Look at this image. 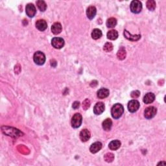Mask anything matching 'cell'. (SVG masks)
Listing matches in <instances>:
<instances>
[{"label": "cell", "instance_id": "obj_1", "mask_svg": "<svg viewBox=\"0 0 166 166\" xmlns=\"http://www.w3.org/2000/svg\"><path fill=\"white\" fill-rule=\"evenodd\" d=\"M123 112H124V108L123 105L119 103L115 104L111 109L112 116L116 119H119V117H122Z\"/></svg>", "mask_w": 166, "mask_h": 166}, {"label": "cell", "instance_id": "obj_2", "mask_svg": "<svg viewBox=\"0 0 166 166\" xmlns=\"http://www.w3.org/2000/svg\"><path fill=\"white\" fill-rule=\"evenodd\" d=\"M34 62L39 66H42L46 62V56L42 51H36L33 56Z\"/></svg>", "mask_w": 166, "mask_h": 166}, {"label": "cell", "instance_id": "obj_3", "mask_svg": "<svg viewBox=\"0 0 166 166\" xmlns=\"http://www.w3.org/2000/svg\"><path fill=\"white\" fill-rule=\"evenodd\" d=\"M130 7L132 13L134 14H138L142 10V3L138 0H134L131 2Z\"/></svg>", "mask_w": 166, "mask_h": 166}, {"label": "cell", "instance_id": "obj_4", "mask_svg": "<svg viewBox=\"0 0 166 166\" xmlns=\"http://www.w3.org/2000/svg\"><path fill=\"white\" fill-rule=\"evenodd\" d=\"M83 122V117L79 113L75 114L73 116L72 119V127L75 128H77L80 127Z\"/></svg>", "mask_w": 166, "mask_h": 166}, {"label": "cell", "instance_id": "obj_5", "mask_svg": "<svg viewBox=\"0 0 166 166\" xmlns=\"http://www.w3.org/2000/svg\"><path fill=\"white\" fill-rule=\"evenodd\" d=\"M156 112H157V110L154 106H149V107H147L145 110L144 116L146 119H150L156 116Z\"/></svg>", "mask_w": 166, "mask_h": 166}, {"label": "cell", "instance_id": "obj_6", "mask_svg": "<svg viewBox=\"0 0 166 166\" xmlns=\"http://www.w3.org/2000/svg\"><path fill=\"white\" fill-rule=\"evenodd\" d=\"M51 45L55 49H61L64 46V40L60 37H55L51 40Z\"/></svg>", "mask_w": 166, "mask_h": 166}, {"label": "cell", "instance_id": "obj_7", "mask_svg": "<svg viewBox=\"0 0 166 166\" xmlns=\"http://www.w3.org/2000/svg\"><path fill=\"white\" fill-rule=\"evenodd\" d=\"M140 106V104L139 101L135 99L131 100V101H129L128 104V110L130 112L134 113V112H136L139 109Z\"/></svg>", "mask_w": 166, "mask_h": 166}, {"label": "cell", "instance_id": "obj_8", "mask_svg": "<svg viewBox=\"0 0 166 166\" xmlns=\"http://www.w3.org/2000/svg\"><path fill=\"white\" fill-rule=\"evenodd\" d=\"M25 13H26V15L29 17V18H33L35 16L36 10V8L33 3H29L26 5V7H25Z\"/></svg>", "mask_w": 166, "mask_h": 166}, {"label": "cell", "instance_id": "obj_9", "mask_svg": "<svg viewBox=\"0 0 166 166\" xmlns=\"http://www.w3.org/2000/svg\"><path fill=\"white\" fill-rule=\"evenodd\" d=\"M105 106L102 102H99L95 104L94 107V113L95 115H100L105 111Z\"/></svg>", "mask_w": 166, "mask_h": 166}, {"label": "cell", "instance_id": "obj_10", "mask_svg": "<svg viewBox=\"0 0 166 166\" xmlns=\"http://www.w3.org/2000/svg\"><path fill=\"white\" fill-rule=\"evenodd\" d=\"M123 35H124L125 37L127 39V40L133 42H136L138 41L140 38H141V35H133L131 33L127 31L126 30L124 31V33H123Z\"/></svg>", "mask_w": 166, "mask_h": 166}, {"label": "cell", "instance_id": "obj_11", "mask_svg": "<svg viewBox=\"0 0 166 166\" xmlns=\"http://www.w3.org/2000/svg\"><path fill=\"white\" fill-rule=\"evenodd\" d=\"M6 130H5V134H7L8 136H13L14 137H18L22 136V132L19 131L18 129H15V128H8V130L7 129V127H5Z\"/></svg>", "mask_w": 166, "mask_h": 166}, {"label": "cell", "instance_id": "obj_12", "mask_svg": "<svg viewBox=\"0 0 166 166\" xmlns=\"http://www.w3.org/2000/svg\"><path fill=\"white\" fill-rule=\"evenodd\" d=\"M90 133L88 129H83L80 133V139L82 142H86L90 138Z\"/></svg>", "mask_w": 166, "mask_h": 166}, {"label": "cell", "instance_id": "obj_13", "mask_svg": "<svg viewBox=\"0 0 166 166\" xmlns=\"http://www.w3.org/2000/svg\"><path fill=\"white\" fill-rule=\"evenodd\" d=\"M36 27L40 31H44L47 27V22L44 19H38L36 22Z\"/></svg>", "mask_w": 166, "mask_h": 166}, {"label": "cell", "instance_id": "obj_14", "mask_svg": "<svg viewBox=\"0 0 166 166\" xmlns=\"http://www.w3.org/2000/svg\"><path fill=\"white\" fill-rule=\"evenodd\" d=\"M97 9L94 6H90L86 10L87 17L90 19H92L96 15Z\"/></svg>", "mask_w": 166, "mask_h": 166}, {"label": "cell", "instance_id": "obj_15", "mask_svg": "<svg viewBox=\"0 0 166 166\" xmlns=\"http://www.w3.org/2000/svg\"><path fill=\"white\" fill-rule=\"evenodd\" d=\"M101 148H102V143L99 142H95L94 143H93V144L90 146V151L92 153L95 154L97 153V152H99L101 149Z\"/></svg>", "mask_w": 166, "mask_h": 166}, {"label": "cell", "instance_id": "obj_16", "mask_svg": "<svg viewBox=\"0 0 166 166\" xmlns=\"http://www.w3.org/2000/svg\"><path fill=\"white\" fill-rule=\"evenodd\" d=\"M155 99V95L153 93H147L143 97V102L145 104H151Z\"/></svg>", "mask_w": 166, "mask_h": 166}, {"label": "cell", "instance_id": "obj_17", "mask_svg": "<svg viewBox=\"0 0 166 166\" xmlns=\"http://www.w3.org/2000/svg\"><path fill=\"white\" fill-rule=\"evenodd\" d=\"M110 94V92L108 89L106 88H101L97 91V95L99 99H105Z\"/></svg>", "mask_w": 166, "mask_h": 166}, {"label": "cell", "instance_id": "obj_18", "mask_svg": "<svg viewBox=\"0 0 166 166\" xmlns=\"http://www.w3.org/2000/svg\"><path fill=\"white\" fill-rule=\"evenodd\" d=\"M62 25L58 22H56V23L53 24L51 26V31L54 34V35H58L62 31Z\"/></svg>", "mask_w": 166, "mask_h": 166}, {"label": "cell", "instance_id": "obj_19", "mask_svg": "<svg viewBox=\"0 0 166 166\" xmlns=\"http://www.w3.org/2000/svg\"><path fill=\"white\" fill-rule=\"evenodd\" d=\"M108 147L112 151H116L121 147V142L119 140H113L109 143Z\"/></svg>", "mask_w": 166, "mask_h": 166}, {"label": "cell", "instance_id": "obj_20", "mask_svg": "<svg viewBox=\"0 0 166 166\" xmlns=\"http://www.w3.org/2000/svg\"><path fill=\"white\" fill-rule=\"evenodd\" d=\"M102 126H103V128L105 131H110L111 128H112V120L110 119H109V118H107V119H106L103 122Z\"/></svg>", "mask_w": 166, "mask_h": 166}, {"label": "cell", "instance_id": "obj_21", "mask_svg": "<svg viewBox=\"0 0 166 166\" xmlns=\"http://www.w3.org/2000/svg\"><path fill=\"white\" fill-rule=\"evenodd\" d=\"M126 53L125 49L123 47H120L119 49L118 50V51L117 53V58L120 60H123L126 58Z\"/></svg>", "mask_w": 166, "mask_h": 166}, {"label": "cell", "instance_id": "obj_22", "mask_svg": "<svg viewBox=\"0 0 166 166\" xmlns=\"http://www.w3.org/2000/svg\"><path fill=\"white\" fill-rule=\"evenodd\" d=\"M107 38L109 40H115L118 38V33L116 30L109 31L107 33Z\"/></svg>", "mask_w": 166, "mask_h": 166}, {"label": "cell", "instance_id": "obj_23", "mask_svg": "<svg viewBox=\"0 0 166 166\" xmlns=\"http://www.w3.org/2000/svg\"><path fill=\"white\" fill-rule=\"evenodd\" d=\"M102 36V32L99 29H95L92 33V37L94 40H97Z\"/></svg>", "mask_w": 166, "mask_h": 166}, {"label": "cell", "instance_id": "obj_24", "mask_svg": "<svg viewBox=\"0 0 166 166\" xmlns=\"http://www.w3.org/2000/svg\"><path fill=\"white\" fill-rule=\"evenodd\" d=\"M36 5H37L38 8L40 9V11H42V12H44V11L46 10L47 5L44 1L39 0V1H36Z\"/></svg>", "mask_w": 166, "mask_h": 166}, {"label": "cell", "instance_id": "obj_25", "mask_svg": "<svg viewBox=\"0 0 166 166\" xmlns=\"http://www.w3.org/2000/svg\"><path fill=\"white\" fill-rule=\"evenodd\" d=\"M117 25V19L114 18H110L106 21V26L108 28H114Z\"/></svg>", "mask_w": 166, "mask_h": 166}, {"label": "cell", "instance_id": "obj_26", "mask_svg": "<svg viewBox=\"0 0 166 166\" xmlns=\"http://www.w3.org/2000/svg\"><path fill=\"white\" fill-rule=\"evenodd\" d=\"M147 7L149 10H154L156 8V2L154 0H149L147 2Z\"/></svg>", "mask_w": 166, "mask_h": 166}, {"label": "cell", "instance_id": "obj_27", "mask_svg": "<svg viewBox=\"0 0 166 166\" xmlns=\"http://www.w3.org/2000/svg\"><path fill=\"white\" fill-rule=\"evenodd\" d=\"M104 159H105V161L108 163L112 162L114 160V155L112 153H106L105 156H104Z\"/></svg>", "mask_w": 166, "mask_h": 166}, {"label": "cell", "instance_id": "obj_28", "mask_svg": "<svg viewBox=\"0 0 166 166\" xmlns=\"http://www.w3.org/2000/svg\"><path fill=\"white\" fill-rule=\"evenodd\" d=\"M103 50L105 51V52H110L113 50V45L110 42H107L105 44V46L103 47Z\"/></svg>", "mask_w": 166, "mask_h": 166}, {"label": "cell", "instance_id": "obj_29", "mask_svg": "<svg viewBox=\"0 0 166 166\" xmlns=\"http://www.w3.org/2000/svg\"><path fill=\"white\" fill-rule=\"evenodd\" d=\"M91 105V103H90V101L88 99H86L83 101V108L84 110H88L90 106Z\"/></svg>", "mask_w": 166, "mask_h": 166}, {"label": "cell", "instance_id": "obj_30", "mask_svg": "<svg viewBox=\"0 0 166 166\" xmlns=\"http://www.w3.org/2000/svg\"><path fill=\"white\" fill-rule=\"evenodd\" d=\"M140 95V92L138 90H135L132 92L131 93V97L134 98V99H136V98H138Z\"/></svg>", "mask_w": 166, "mask_h": 166}, {"label": "cell", "instance_id": "obj_31", "mask_svg": "<svg viewBox=\"0 0 166 166\" xmlns=\"http://www.w3.org/2000/svg\"><path fill=\"white\" fill-rule=\"evenodd\" d=\"M79 106H80V103L78 102V101H75L74 104H73L72 107L74 109H77L78 107H79Z\"/></svg>", "mask_w": 166, "mask_h": 166}]
</instances>
